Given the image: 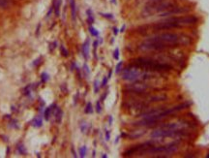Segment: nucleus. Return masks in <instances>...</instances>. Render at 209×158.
Wrapping results in <instances>:
<instances>
[{"instance_id":"29","label":"nucleus","mask_w":209,"mask_h":158,"mask_svg":"<svg viewBox=\"0 0 209 158\" xmlns=\"http://www.w3.org/2000/svg\"><path fill=\"white\" fill-rule=\"evenodd\" d=\"M109 139H110V133H109V131H106V140L107 141H109Z\"/></svg>"},{"instance_id":"19","label":"nucleus","mask_w":209,"mask_h":158,"mask_svg":"<svg viewBox=\"0 0 209 158\" xmlns=\"http://www.w3.org/2000/svg\"><path fill=\"white\" fill-rule=\"evenodd\" d=\"M122 65H123V62H122V61L118 62L117 65H116V67H115V72L117 73V74L121 71V69H122Z\"/></svg>"},{"instance_id":"8","label":"nucleus","mask_w":209,"mask_h":158,"mask_svg":"<svg viewBox=\"0 0 209 158\" xmlns=\"http://www.w3.org/2000/svg\"><path fill=\"white\" fill-rule=\"evenodd\" d=\"M82 54L85 59L88 58L89 56V40L87 39L84 42V44L82 45Z\"/></svg>"},{"instance_id":"12","label":"nucleus","mask_w":209,"mask_h":158,"mask_svg":"<svg viewBox=\"0 0 209 158\" xmlns=\"http://www.w3.org/2000/svg\"><path fill=\"white\" fill-rule=\"evenodd\" d=\"M86 14H87V17H88V22L89 23H93L94 22V17L92 16V11L90 9H88L86 11Z\"/></svg>"},{"instance_id":"1","label":"nucleus","mask_w":209,"mask_h":158,"mask_svg":"<svg viewBox=\"0 0 209 158\" xmlns=\"http://www.w3.org/2000/svg\"><path fill=\"white\" fill-rule=\"evenodd\" d=\"M180 43V36L176 33H171V32H165L162 33L156 36H153L148 39H146L142 44H141L140 48L142 50H156V51H161L165 50V48H173L176 47Z\"/></svg>"},{"instance_id":"30","label":"nucleus","mask_w":209,"mask_h":158,"mask_svg":"<svg viewBox=\"0 0 209 158\" xmlns=\"http://www.w3.org/2000/svg\"><path fill=\"white\" fill-rule=\"evenodd\" d=\"M97 47H98V41H95L93 43V48H94V52H96L97 50Z\"/></svg>"},{"instance_id":"33","label":"nucleus","mask_w":209,"mask_h":158,"mask_svg":"<svg viewBox=\"0 0 209 158\" xmlns=\"http://www.w3.org/2000/svg\"><path fill=\"white\" fill-rule=\"evenodd\" d=\"M112 71L110 70V71L108 72V79H110V77H112Z\"/></svg>"},{"instance_id":"32","label":"nucleus","mask_w":209,"mask_h":158,"mask_svg":"<svg viewBox=\"0 0 209 158\" xmlns=\"http://www.w3.org/2000/svg\"><path fill=\"white\" fill-rule=\"evenodd\" d=\"M108 122H109V125H112V115H109V118H108Z\"/></svg>"},{"instance_id":"3","label":"nucleus","mask_w":209,"mask_h":158,"mask_svg":"<svg viewBox=\"0 0 209 158\" xmlns=\"http://www.w3.org/2000/svg\"><path fill=\"white\" fill-rule=\"evenodd\" d=\"M138 68H141L147 71H169L171 69V66L165 63H159L155 60L147 59V58H138L135 60L133 64Z\"/></svg>"},{"instance_id":"5","label":"nucleus","mask_w":209,"mask_h":158,"mask_svg":"<svg viewBox=\"0 0 209 158\" xmlns=\"http://www.w3.org/2000/svg\"><path fill=\"white\" fill-rule=\"evenodd\" d=\"M178 145H179V144L176 142L162 145V147H155V145H153V147L146 148L143 152L149 154H173L175 151H177Z\"/></svg>"},{"instance_id":"37","label":"nucleus","mask_w":209,"mask_h":158,"mask_svg":"<svg viewBox=\"0 0 209 158\" xmlns=\"http://www.w3.org/2000/svg\"><path fill=\"white\" fill-rule=\"evenodd\" d=\"M102 157H103V158H107V157H108V155H107V154H103V155H102Z\"/></svg>"},{"instance_id":"36","label":"nucleus","mask_w":209,"mask_h":158,"mask_svg":"<svg viewBox=\"0 0 209 158\" xmlns=\"http://www.w3.org/2000/svg\"><path fill=\"white\" fill-rule=\"evenodd\" d=\"M150 2H156V1H161V0H149Z\"/></svg>"},{"instance_id":"9","label":"nucleus","mask_w":209,"mask_h":158,"mask_svg":"<svg viewBox=\"0 0 209 158\" xmlns=\"http://www.w3.org/2000/svg\"><path fill=\"white\" fill-rule=\"evenodd\" d=\"M61 0H55L54 5H53V9H54V13L56 17H59L60 14V6H61Z\"/></svg>"},{"instance_id":"34","label":"nucleus","mask_w":209,"mask_h":158,"mask_svg":"<svg viewBox=\"0 0 209 158\" xmlns=\"http://www.w3.org/2000/svg\"><path fill=\"white\" fill-rule=\"evenodd\" d=\"M51 11H52V8H51L50 11H48V15H47V17H48L51 16Z\"/></svg>"},{"instance_id":"25","label":"nucleus","mask_w":209,"mask_h":158,"mask_svg":"<svg viewBox=\"0 0 209 158\" xmlns=\"http://www.w3.org/2000/svg\"><path fill=\"white\" fill-rule=\"evenodd\" d=\"M81 128H82V133H85V131H86V129H87V125H86V123H85V122H82V124L81 125Z\"/></svg>"},{"instance_id":"27","label":"nucleus","mask_w":209,"mask_h":158,"mask_svg":"<svg viewBox=\"0 0 209 158\" xmlns=\"http://www.w3.org/2000/svg\"><path fill=\"white\" fill-rule=\"evenodd\" d=\"M101 15L104 17H108V19H113V16L112 14H101Z\"/></svg>"},{"instance_id":"15","label":"nucleus","mask_w":209,"mask_h":158,"mask_svg":"<svg viewBox=\"0 0 209 158\" xmlns=\"http://www.w3.org/2000/svg\"><path fill=\"white\" fill-rule=\"evenodd\" d=\"M89 32L91 33L92 36H95V37H97V36H99V32H98L93 26H90V27H89Z\"/></svg>"},{"instance_id":"20","label":"nucleus","mask_w":209,"mask_h":158,"mask_svg":"<svg viewBox=\"0 0 209 158\" xmlns=\"http://www.w3.org/2000/svg\"><path fill=\"white\" fill-rule=\"evenodd\" d=\"M113 57H114V59H116V60H118V59H119V48H115V51L113 52Z\"/></svg>"},{"instance_id":"7","label":"nucleus","mask_w":209,"mask_h":158,"mask_svg":"<svg viewBox=\"0 0 209 158\" xmlns=\"http://www.w3.org/2000/svg\"><path fill=\"white\" fill-rule=\"evenodd\" d=\"M147 87H148L145 86V84H143V83H135L130 87V88L134 91H136V92H143Z\"/></svg>"},{"instance_id":"10","label":"nucleus","mask_w":209,"mask_h":158,"mask_svg":"<svg viewBox=\"0 0 209 158\" xmlns=\"http://www.w3.org/2000/svg\"><path fill=\"white\" fill-rule=\"evenodd\" d=\"M70 4H71V10H72V17L73 20H76V3L75 0H70Z\"/></svg>"},{"instance_id":"24","label":"nucleus","mask_w":209,"mask_h":158,"mask_svg":"<svg viewBox=\"0 0 209 158\" xmlns=\"http://www.w3.org/2000/svg\"><path fill=\"white\" fill-rule=\"evenodd\" d=\"M48 80V75L47 74V73H43L42 74V81L46 83Z\"/></svg>"},{"instance_id":"26","label":"nucleus","mask_w":209,"mask_h":158,"mask_svg":"<svg viewBox=\"0 0 209 158\" xmlns=\"http://www.w3.org/2000/svg\"><path fill=\"white\" fill-rule=\"evenodd\" d=\"M108 77H104V79H103V82H102V84H101V87H106V84L108 83Z\"/></svg>"},{"instance_id":"35","label":"nucleus","mask_w":209,"mask_h":158,"mask_svg":"<svg viewBox=\"0 0 209 158\" xmlns=\"http://www.w3.org/2000/svg\"><path fill=\"white\" fill-rule=\"evenodd\" d=\"M124 29H125V25H123V26H122V28H121V30H120V31H121V32H123V31H124Z\"/></svg>"},{"instance_id":"16","label":"nucleus","mask_w":209,"mask_h":158,"mask_svg":"<svg viewBox=\"0 0 209 158\" xmlns=\"http://www.w3.org/2000/svg\"><path fill=\"white\" fill-rule=\"evenodd\" d=\"M33 125H34L35 127H41V126H42V119H41L40 118H36V119L33 121Z\"/></svg>"},{"instance_id":"17","label":"nucleus","mask_w":209,"mask_h":158,"mask_svg":"<svg viewBox=\"0 0 209 158\" xmlns=\"http://www.w3.org/2000/svg\"><path fill=\"white\" fill-rule=\"evenodd\" d=\"M60 50H61V52H62V54L63 56H65V57H67L69 56V52H68V51L66 50V48H64V46H60Z\"/></svg>"},{"instance_id":"18","label":"nucleus","mask_w":209,"mask_h":158,"mask_svg":"<svg viewBox=\"0 0 209 158\" xmlns=\"http://www.w3.org/2000/svg\"><path fill=\"white\" fill-rule=\"evenodd\" d=\"M51 108H48L47 110L45 111V114H45V118H46L47 120H48V118H50V114H51Z\"/></svg>"},{"instance_id":"4","label":"nucleus","mask_w":209,"mask_h":158,"mask_svg":"<svg viewBox=\"0 0 209 158\" xmlns=\"http://www.w3.org/2000/svg\"><path fill=\"white\" fill-rule=\"evenodd\" d=\"M151 77L149 73H144L141 72L139 68L136 67V66L132 65L131 67H128L124 69L122 73V79L125 81L129 82H135L139 80H147Z\"/></svg>"},{"instance_id":"13","label":"nucleus","mask_w":209,"mask_h":158,"mask_svg":"<svg viewBox=\"0 0 209 158\" xmlns=\"http://www.w3.org/2000/svg\"><path fill=\"white\" fill-rule=\"evenodd\" d=\"M84 112H85V114H92V113H93V109H92V104H91L90 102L87 103L86 108H85Z\"/></svg>"},{"instance_id":"11","label":"nucleus","mask_w":209,"mask_h":158,"mask_svg":"<svg viewBox=\"0 0 209 158\" xmlns=\"http://www.w3.org/2000/svg\"><path fill=\"white\" fill-rule=\"evenodd\" d=\"M78 151H79V156L83 158V157H85V155H86L87 148H86V147H85V145H83V147H82L81 148L78 149Z\"/></svg>"},{"instance_id":"21","label":"nucleus","mask_w":209,"mask_h":158,"mask_svg":"<svg viewBox=\"0 0 209 158\" xmlns=\"http://www.w3.org/2000/svg\"><path fill=\"white\" fill-rule=\"evenodd\" d=\"M98 91H99V82H98V80H95V82H94V92L98 93Z\"/></svg>"},{"instance_id":"6","label":"nucleus","mask_w":209,"mask_h":158,"mask_svg":"<svg viewBox=\"0 0 209 158\" xmlns=\"http://www.w3.org/2000/svg\"><path fill=\"white\" fill-rule=\"evenodd\" d=\"M153 29L155 30H168V29H173V28H178L180 27V25L175 21H173L169 19L159 21L155 24H153Z\"/></svg>"},{"instance_id":"22","label":"nucleus","mask_w":209,"mask_h":158,"mask_svg":"<svg viewBox=\"0 0 209 158\" xmlns=\"http://www.w3.org/2000/svg\"><path fill=\"white\" fill-rule=\"evenodd\" d=\"M96 112H97L98 114H100V113L102 112L101 104H100V102H99V101H98V102L96 103Z\"/></svg>"},{"instance_id":"23","label":"nucleus","mask_w":209,"mask_h":158,"mask_svg":"<svg viewBox=\"0 0 209 158\" xmlns=\"http://www.w3.org/2000/svg\"><path fill=\"white\" fill-rule=\"evenodd\" d=\"M8 6V3L6 2V0H0V7L1 8H6Z\"/></svg>"},{"instance_id":"28","label":"nucleus","mask_w":209,"mask_h":158,"mask_svg":"<svg viewBox=\"0 0 209 158\" xmlns=\"http://www.w3.org/2000/svg\"><path fill=\"white\" fill-rule=\"evenodd\" d=\"M83 69H84L85 73H86V74H87V75H89V73H90V71H89V68H88V66H87L86 64H84V66H83Z\"/></svg>"},{"instance_id":"31","label":"nucleus","mask_w":209,"mask_h":158,"mask_svg":"<svg viewBox=\"0 0 209 158\" xmlns=\"http://www.w3.org/2000/svg\"><path fill=\"white\" fill-rule=\"evenodd\" d=\"M113 34L114 35H117L118 34V29L116 27H113Z\"/></svg>"},{"instance_id":"38","label":"nucleus","mask_w":209,"mask_h":158,"mask_svg":"<svg viewBox=\"0 0 209 158\" xmlns=\"http://www.w3.org/2000/svg\"><path fill=\"white\" fill-rule=\"evenodd\" d=\"M207 158H209V154H207Z\"/></svg>"},{"instance_id":"2","label":"nucleus","mask_w":209,"mask_h":158,"mask_svg":"<svg viewBox=\"0 0 209 158\" xmlns=\"http://www.w3.org/2000/svg\"><path fill=\"white\" fill-rule=\"evenodd\" d=\"M185 135L184 130L180 129V125L178 123H169L162 126V128L156 129L151 133V138H176Z\"/></svg>"},{"instance_id":"14","label":"nucleus","mask_w":209,"mask_h":158,"mask_svg":"<svg viewBox=\"0 0 209 158\" xmlns=\"http://www.w3.org/2000/svg\"><path fill=\"white\" fill-rule=\"evenodd\" d=\"M62 114H63V113H62V111L61 110H57V113H56V122L57 123H60L61 122V119H62Z\"/></svg>"}]
</instances>
